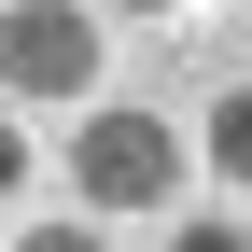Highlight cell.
Returning a JSON list of instances; mask_svg holds the SVG:
<instances>
[{
  "mask_svg": "<svg viewBox=\"0 0 252 252\" xmlns=\"http://www.w3.org/2000/svg\"><path fill=\"white\" fill-rule=\"evenodd\" d=\"M168 252H252V224H210L196 210V224H168Z\"/></svg>",
  "mask_w": 252,
  "mask_h": 252,
  "instance_id": "cell-4",
  "label": "cell"
},
{
  "mask_svg": "<svg viewBox=\"0 0 252 252\" xmlns=\"http://www.w3.org/2000/svg\"><path fill=\"white\" fill-rule=\"evenodd\" d=\"M70 196L84 210H168L182 196V126L168 112H84L70 126Z\"/></svg>",
  "mask_w": 252,
  "mask_h": 252,
  "instance_id": "cell-1",
  "label": "cell"
},
{
  "mask_svg": "<svg viewBox=\"0 0 252 252\" xmlns=\"http://www.w3.org/2000/svg\"><path fill=\"white\" fill-rule=\"evenodd\" d=\"M14 182H28V126L0 112V196H14Z\"/></svg>",
  "mask_w": 252,
  "mask_h": 252,
  "instance_id": "cell-6",
  "label": "cell"
},
{
  "mask_svg": "<svg viewBox=\"0 0 252 252\" xmlns=\"http://www.w3.org/2000/svg\"><path fill=\"white\" fill-rule=\"evenodd\" d=\"M0 84L14 98H98V14L84 0H14L0 14Z\"/></svg>",
  "mask_w": 252,
  "mask_h": 252,
  "instance_id": "cell-2",
  "label": "cell"
},
{
  "mask_svg": "<svg viewBox=\"0 0 252 252\" xmlns=\"http://www.w3.org/2000/svg\"><path fill=\"white\" fill-rule=\"evenodd\" d=\"M196 140H210V168H224V182H252V84H224V98L196 112Z\"/></svg>",
  "mask_w": 252,
  "mask_h": 252,
  "instance_id": "cell-3",
  "label": "cell"
},
{
  "mask_svg": "<svg viewBox=\"0 0 252 252\" xmlns=\"http://www.w3.org/2000/svg\"><path fill=\"white\" fill-rule=\"evenodd\" d=\"M14 252H112V238H98V224H28Z\"/></svg>",
  "mask_w": 252,
  "mask_h": 252,
  "instance_id": "cell-5",
  "label": "cell"
},
{
  "mask_svg": "<svg viewBox=\"0 0 252 252\" xmlns=\"http://www.w3.org/2000/svg\"><path fill=\"white\" fill-rule=\"evenodd\" d=\"M126 14H182V0H126Z\"/></svg>",
  "mask_w": 252,
  "mask_h": 252,
  "instance_id": "cell-7",
  "label": "cell"
}]
</instances>
